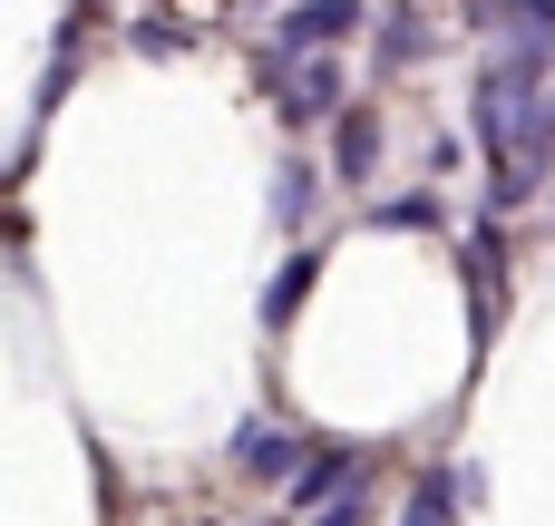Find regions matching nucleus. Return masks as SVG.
<instances>
[{
  "label": "nucleus",
  "mask_w": 555,
  "mask_h": 526,
  "mask_svg": "<svg viewBox=\"0 0 555 526\" xmlns=\"http://www.w3.org/2000/svg\"><path fill=\"white\" fill-rule=\"evenodd\" d=\"M371 224H390V234H439V195H390V205H371Z\"/></svg>",
  "instance_id": "nucleus-11"
},
{
  "label": "nucleus",
  "mask_w": 555,
  "mask_h": 526,
  "mask_svg": "<svg viewBox=\"0 0 555 526\" xmlns=\"http://www.w3.org/2000/svg\"><path fill=\"white\" fill-rule=\"evenodd\" d=\"M332 107H341V68L312 49V59L283 78V117H293V127H312V117H332Z\"/></svg>",
  "instance_id": "nucleus-5"
},
{
  "label": "nucleus",
  "mask_w": 555,
  "mask_h": 526,
  "mask_svg": "<svg viewBox=\"0 0 555 526\" xmlns=\"http://www.w3.org/2000/svg\"><path fill=\"white\" fill-rule=\"evenodd\" d=\"M332 117H341V137H332L341 185H371V176H380V117H371V107H332Z\"/></svg>",
  "instance_id": "nucleus-6"
},
{
  "label": "nucleus",
  "mask_w": 555,
  "mask_h": 526,
  "mask_svg": "<svg viewBox=\"0 0 555 526\" xmlns=\"http://www.w3.org/2000/svg\"><path fill=\"white\" fill-rule=\"evenodd\" d=\"M537 68H546L537 49H498V59L478 68V88H468V127H478L488 156H507V146L527 137V117L546 107V98H537Z\"/></svg>",
  "instance_id": "nucleus-1"
},
{
  "label": "nucleus",
  "mask_w": 555,
  "mask_h": 526,
  "mask_svg": "<svg viewBox=\"0 0 555 526\" xmlns=\"http://www.w3.org/2000/svg\"><path fill=\"white\" fill-rule=\"evenodd\" d=\"M361 20H371V0H302V10H283L273 49H332V39H351Z\"/></svg>",
  "instance_id": "nucleus-3"
},
{
  "label": "nucleus",
  "mask_w": 555,
  "mask_h": 526,
  "mask_svg": "<svg viewBox=\"0 0 555 526\" xmlns=\"http://www.w3.org/2000/svg\"><path fill=\"white\" fill-rule=\"evenodd\" d=\"M234 469H244V478H293V469H302V439L244 420V429H234Z\"/></svg>",
  "instance_id": "nucleus-7"
},
{
  "label": "nucleus",
  "mask_w": 555,
  "mask_h": 526,
  "mask_svg": "<svg viewBox=\"0 0 555 526\" xmlns=\"http://www.w3.org/2000/svg\"><path fill=\"white\" fill-rule=\"evenodd\" d=\"M478 498H488V478H478V469H439V478H420V488H410V526L468 517V508H478Z\"/></svg>",
  "instance_id": "nucleus-4"
},
{
  "label": "nucleus",
  "mask_w": 555,
  "mask_h": 526,
  "mask_svg": "<svg viewBox=\"0 0 555 526\" xmlns=\"http://www.w3.org/2000/svg\"><path fill=\"white\" fill-rule=\"evenodd\" d=\"M283 498H293V517H322V508H341V517H351V508H361V449H332V459H312V469H302Z\"/></svg>",
  "instance_id": "nucleus-2"
},
{
  "label": "nucleus",
  "mask_w": 555,
  "mask_h": 526,
  "mask_svg": "<svg viewBox=\"0 0 555 526\" xmlns=\"http://www.w3.org/2000/svg\"><path fill=\"white\" fill-rule=\"evenodd\" d=\"M420 49H429V29H420L410 10H390V20H380V78H400V68H410Z\"/></svg>",
  "instance_id": "nucleus-10"
},
{
  "label": "nucleus",
  "mask_w": 555,
  "mask_h": 526,
  "mask_svg": "<svg viewBox=\"0 0 555 526\" xmlns=\"http://www.w3.org/2000/svg\"><path fill=\"white\" fill-rule=\"evenodd\" d=\"M185 39H195V29H176V20H137V49H146V59H176Z\"/></svg>",
  "instance_id": "nucleus-12"
},
{
  "label": "nucleus",
  "mask_w": 555,
  "mask_h": 526,
  "mask_svg": "<svg viewBox=\"0 0 555 526\" xmlns=\"http://www.w3.org/2000/svg\"><path fill=\"white\" fill-rule=\"evenodd\" d=\"M312 273H322V254H312V244H302V254H283V273L263 283V332H293V312H302Z\"/></svg>",
  "instance_id": "nucleus-8"
},
{
  "label": "nucleus",
  "mask_w": 555,
  "mask_h": 526,
  "mask_svg": "<svg viewBox=\"0 0 555 526\" xmlns=\"http://www.w3.org/2000/svg\"><path fill=\"white\" fill-rule=\"evenodd\" d=\"M312 195H322L312 156H283V176H273V224H302V215H312Z\"/></svg>",
  "instance_id": "nucleus-9"
}]
</instances>
